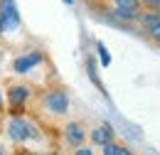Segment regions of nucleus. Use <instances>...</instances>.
<instances>
[{
    "label": "nucleus",
    "instance_id": "nucleus-7",
    "mask_svg": "<svg viewBox=\"0 0 160 155\" xmlns=\"http://www.w3.org/2000/svg\"><path fill=\"white\" fill-rule=\"evenodd\" d=\"M84 138H86V128H84V123H79V121H69V123L64 126V140H67V145H72V148H81Z\"/></svg>",
    "mask_w": 160,
    "mask_h": 155
},
{
    "label": "nucleus",
    "instance_id": "nucleus-14",
    "mask_svg": "<svg viewBox=\"0 0 160 155\" xmlns=\"http://www.w3.org/2000/svg\"><path fill=\"white\" fill-rule=\"evenodd\" d=\"M123 155H136V153H131V150H126V153H123Z\"/></svg>",
    "mask_w": 160,
    "mask_h": 155
},
{
    "label": "nucleus",
    "instance_id": "nucleus-1",
    "mask_svg": "<svg viewBox=\"0 0 160 155\" xmlns=\"http://www.w3.org/2000/svg\"><path fill=\"white\" fill-rule=\"evenodd\" d=\"M8 138L12 143H27V140H37L40 138V128L25 116H12L8 123Z\"/></svg>",
    "mask_w": 160,
    "mask_h": 155
},
{
    "label": "nucleus",
    "instance_id": "nucleus-2",
    "mask_svg": "<svg viewBox=\"0 0 160 155\" xmlns=\"http://www.w3.org/2000/svg\"><path fill=\"white\" fill-rule=\"evenodd\" d=\"M20 27V10L15 0H0V30L12 32Z\"/></svg>",
    "mask_w": 160,
    "mask_h": 155
},
{
    "label": "nucleus",
    "instance_id": "nucleus-4",
    "mask_svg": "<svg viewBox=\"0 0 160 155\" xmlns=\"http://www.w3.org/2000/svg\"><path fill=\"white\" fill-rule=\"evenodd\" d=\"M111 2H113V15H116L121 22L140 20V15H143L140 0H111Z\"/></svg>",
    "mask_w": 160,
    "mask_h": 155
},
{
    "label": "nucleus",
    "instance_id": "nucleus-10",
    "mask_svg": "<svg viewBox=\"0 0 160 155\" xmlns=\"http://www.w3.org/2000/svg\"><path fill=\"white\" fill-rule=\"evenodd\" d=\"M126 150H128V148H123V145L113 143V140H111V143H106V145L101 148V153H103V155H123Z\"/></svg>",
    "mask_w": 160,
    "mask_h": 155
},
{
    "label": "nucleus",
    "instance_id": "nucleus-17",
    "mask_svg": "<svg viewBox=\"0 0 160 155\" xmlns=\"http://www.w3.org/2000/svg\"><path fill=\"white\" fill-rule=\"evenodd\" d=\"M0 155H5V148H0Z\"/></svg>",
    "mask_w": 160,
    "mask_h": 155
},
{
    "label": "nucleus",
    "instance_id": "nucleus-13",
    "mask_svg": "<svg viewBox=\"0 0 160 155\" xmlns=\"http://www.w3.org/2000/svg\"><path fill=\"white\" fill-rule=\"evenodd\" d=\"M140 2H145V5H150L153 10H160V0H140Z\"/></svg>",
    "mask_w": 160,
    "mask_h": 155
},
{
    "label": "nucleus",
    "instance_id": "nucleus-5",
    "mask_svg": "<svg viewBox=\"0 0 160 155\" xmlns=\"http://www.w3.org/2000/svg\"><path fill=\"white\" fill-rule=\"evenodd\" d=\"M140 25H143L145 35H148L150 39L160 42V10H143Z\"/></svg>",
    "mask_w": 160,
    "mask_h": 155
},
{
    "label": "nucleus",
    "instance_id": "nucleus-11",
    "mask_svg": "<svg viewBox=\"0 0 160 155\" xmlns=\"http://www.w3.org/2000/svg\"><path fill=\"white\" fill-rule=\"evenodd\" d=\"M96 52H99V59H101V64H103V67H108V64H111V57H108V49H106V47H103V44H96Z\"/></svg>",
    "mask_w": 160,
    "mask_h": 155
},
{
    "label": "nucleus",
    "instance_id": "nucleus-3",
    "mask_svg": "<svg viewBox=\"0 0 160 155\" xmlns=\"http://www.w3.org/2000/svg\"><path fill=\"white\" fill-rule=\"evenodd\" d=\"M42 106H44L52 116H64V113H67V108H69V96H67V91H64V89H52V91H47V94H44Z\"/></svg>",
    "mask_w": 160,
    "mask_h": 155
},
{
    "label": "nucleus",
    "instance_id": "nucleus-15",
    "mask_svg": "<svg viewBox=\"0 0 160 155\" xmlns=\"http://www.w3.org/2000/svg\"><path fill=\"white\" fill-rule=\"evenodd\" d=\"M64 2H67V5H72V2H74V0H64Z\"/></svg>",
    "mask_w": 160,
    "mask_h": 155
},
{
    "label": "nucleus",
    "instance_id": "nucleus-8",
    "mask_svg": "<svg viewBox=\"0 0 160 155\" xmlns=\"http://www.w3.org/2000/svg\"><path fill=\"white\" fill-rule=\"evenodd\" d=\"M32 96V89L30 86H25V84H12L10 89H8V101H10V106L12 108H20L25 106L27 101Z\"/></svg>",
    "mask_w": 160,
    "mask_h": 155
},
{
    "label": "nucleus",
    "instance_id": "nucleus-6",
    "mask_svg": "<svg viewBox=\"0 0 160 155\" xmlns=\"http://www.w3.org/2000/svg\"><path fill=\"white\" fill-rule=\"evenodd\" d=\"M42 59H44V54L42 52H27V54H20V57L12 62V69H15V74H27L30 69H35L37 64H42Z\"/></svg>",
    "mask_w": 160,
    "mask_h": 155
},
{
    "label": "nucleus",
    "instance_id": "nucleus-12",
    "mask_svg": "<svg viewBox=\"0 0 160 155\" xmlns=\"http://www.w3.org/2000/svg\"><path fill=\"white\" fill-rule=\"evenodd\" d=\"M74 155H94V150H91V148H84V145H81V148H77V150H74Z\"/></svg>",
    "mask_w": 160,
    "mask_h": 155
},
{
    "label": "nucleus",
    "instance_id": "nucleus-9",
    "mask_svg": "<svg viewBox=\"0 0 160 155\" xmlns=\"http://www.w3.org/2000/svg\"><path fill=\"white\" fill-rule=\"evenodd\" d=\"M91 140H94L96 145H101V148H103L106 143H111V140H113V128L103 121L101 126H96V128L91 131Z\"/></svg>",
    "mask_w": 160,
    "mask_h": 155
},
{
    "label": "nucleus",
    "instance_id": "nucleus-16",
    "mask_svg": "<svg viewBox=\"0 0 160 155\" xmlns=\"http://www.w3.org/2000/svg\"><path fill=\"white\" fill-rule=\"evenodd\" d=\"M0 106H2V91H0Z\"/></svg>",
    "mask_w": 160,
    "mask_h": 155
}]
</instances>
